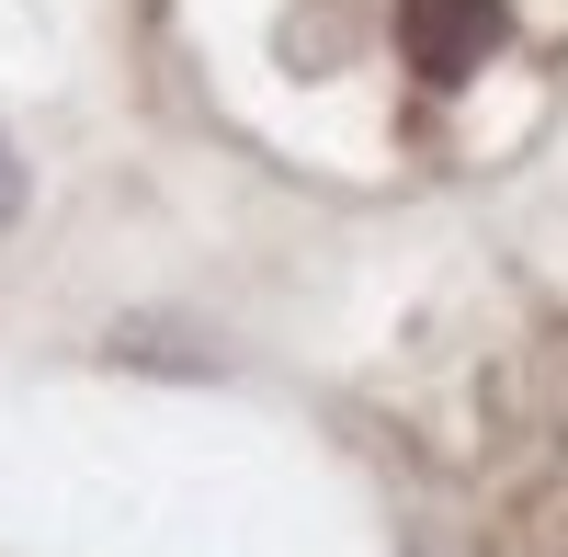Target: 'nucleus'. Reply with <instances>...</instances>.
Instances as JSON below:
<instances>
[{"label":"nucleus","instance_id":"obj_1","mask_svg":"<svg viewBox=\"0 0 568 557\" xmlns=\"http://www.w3.org/2000/svg\"><path fill=\"white\" fill-rule=\"evenodd\" d=\"M500 34H511L500 0H409V12H398V45H409L420 80H466V69H489Z\"/></svg>","mask_w":568,"mask_h":557},{"label":"nucleus","instance_id":"obj_2","mask_svg":"<svg viewBox=\"0 0 568 557\" xmlns=\"http://www.w3.org/2000/svg\"><path fill=\"white\" fill-rule=\"evenodd\" d=\"M12 216H23V160L0 149V227H12Z\"/></svg>","mask_w":568,"mask_h":557}]
</instances>
